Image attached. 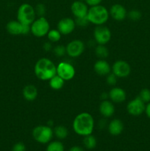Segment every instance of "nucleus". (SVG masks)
<instances>
[{
    "mask_svg": "<svg viewBox=\"0 0 150 151\" xmlns=\"http://www.w3.org/2000/svg\"><path fill=\"white\" fill-rule=\"evenodd\" d=\"M94 71L96 73L100 76H105L111 72V67L108 62L106 61L104 59H99L95 63L94 66Z\"/></svg>",
    "mask_w": 150,
    "mask_h": 151,
    "instance_id": "dca6fc26",
    "label": "nucleus"
},
{
    "mask_svg": "<svg viewBox=\"0 0 150 151\" xmlns=\"http://www.w3.org/2000/svg\"><path fill=\"white\" fill-rule=\"evenodd\" d=\"M53 135V130L49 125H38L32 131V137L34 139L41 144H46L50 142Z\"/></svg>",
    "mask_w": 150,
    "mask_h": 151,
    "instance_id": "39448f33",
    "label": "nucleus"
},
{
    "mask_svg": "<svg viewBox=\"0 0 150 151\" xmlns=\"http://www.w3.org/2000/svg\"><path fill=\"white\" fill-rule=\"evenodd\" d=\"M49 86L54 90H60L63 87L65 84V81L59 75H54L53 78L49 81Z\"/></svg>",
    "mask_w": 150,
    "mask_h": 151,
    "instance_id": "412c9836",
    "label": "nucleus"
},
{
    "mask_svg": "<svg viewBox=\"0 0 150 151\" xmlns=\"http://www.w3.org/2000/svg\"><path fill=\"white\" fill-rule=\"evenodd\" d=\"M111 31L104 25H99L94 31V40L98 44L105 45L111 39Z\"/></svg>",
    "mask_w": 150,
    "mask_h": 151,
    "instance_id": "0eeeda50",
    "label": "nucleus"
},
{
    "mask_svg": "<svg viewBox=\"0 0 150 151\" xmlns=\"http://www.w3.org/2000/svg\"><path fill=\"white\" fill-rule=\"evenodd\" d=\"M141 100L144 103H149L150 102V90L148 88H144L140 92L139 96Z\"/></svg>",
    "mask_w": 150,
    "mask_h": 151,
    "instance_id": "bb28decb",
    "label": "nucleus"
},
{
    "mask_svg": "<svg viewBox=\"0 0 150 151\" xmlns=\"http://www.w3.org/2000/svg\"><path fill=\"white\" fill-rule=\"evenodd\" d=\"M54 134L56 136V137L59 139H64L69 135V131L68 129L63 125H58L54 128Z\"/></svg>",
    "mask_w": 150,
    "mask_h": 151,
    "instance_id": "5701e85b",
    "label": "nucleus"
},
{
    "mask_svg": "<svg viewBox=\"0 0 150 151\" xmlns=\"http://www.w3.org/2000/svg\"><path fill=\"white\" fill-rule=\"evenodd\" d=\"M95 54L99 59H105L109 55V50L103 44H98L95 49Z\"/></svg>",
    "mask_w": 150,
    "mask_h": 151,
    "instance_id": "b1692460",
    "label": "nucleus"
},
{
    "mask_svg": "<svg viewBox=\"0 0 150 151\" xmlns=\"http://www.w3.org/2000/svg\"><path fill=\"white\" fill-rule=\"evenodd\" d=\"M49 29V22L44 16L35 19L30 25V32L32 35L38 38L46 35Z\"/></svg>",
    "mask_w": 150,
    "mask_h": 151,
    "instance_id": "423d86ee",
    "label": "nucleus"
},
{
    "mask_svg": "<svg viewBox=\"0 0 150 151\" xmlns=\"http://www.w3.org/2000/svg\"><path fill=\"white\" fill-rule=\"evenodd\" d=\"M145 103L140 99L139 97L129 102L126 106L127 112L132 116H139L145 111Z\"/></svg>",
    "mask_w": 150,
    "mask_h": 151,
    "instance_id": "9b49d317",
    "label": "nucleus"
},
{
    "mask_svg": "<svg viewBox=\"0 0 150 151\" xmlns=\"http://www.w3.org/2000/svg\"><path fill=\"white\" fill-rule=\"evenodd\" d=\"M117 77L113 73L110 72L107 75V83L109 86H115L117 83Z\"/></svg>",
    "mask_w": 150,
    "mask_h": 151,
    "instance_id": "7c9ffc66",
    "label": "nucleus"
},
{
    "mask_svg": "<svg viewBox=\"0 0 150 151\" xmlns=\"http://www.w3.org/2000/svg\"><path fill=\"white\" fill-rule=\"evenodd\" d=\"M53 52L57 57H62L66 53V49L63 45H57L53 49Z\"/></svg>",
    "mask_w": 150,
    "mask_h": 151,
    "instance_id": "c85d7f7f",
    "label": "nucleus"
},
{
    "mask_svg": "<svg viewBox=\"0 0 150 151\" xmlns=\"http://www.w3.org/2000/svg\"><path fill=\"white\" fill-rule=\"evenodd\" d=\"M73 130L76 134L82 137L92 134L94 128V119L92 115L82 112L75 116L72 124Z\"/></svg>",
    "mask_w": 150,
    "mask_h": 151,
    "instance_id": "f257e3e1",
    "label": "nucleus"
},
{
    "mask_svg": "<svg viewBox=\"0 0 150 151\" xmlns=\"http://www.w3.org/2000/svg\"><path fill=\"white\" fill-rule=\"evenodd\" d=\"M46 151H64V146L60 141L51 142L47 146Z\"/></svg>",
    "mask_w": 150,
    "mask_h": 151,
    "instance_id": "a878e982",
    "label": "nucleus"
},
{
    "mask_svg": "<svg viewBox=\"0 0 150 151\" xmlns=\"http://www.w3.org/2000/svg\"><path fill=\"white\" fill-rule=\"evenodd\" d=\"M71 10L76 19L87 17L88 12V4L85 1H75L71 4Z\"/></svg>",
    "mask_w": 150,
    "mask_h": 151,
    "instance_id": "ddd939ff",
    "label": "nucleus"
},
{
    "mask_svg": "<svg viewBox=\"0 0 150 151\" xmlns=\"http://www.w3.org/2000/svg\"><path fill=\"white\" fill-rule=\"evenodd\" d=\"M51 42H46L44 43V46H43V47H44V50H45V51L46 52H49L51 51V50H52V46H51Z\"/></svg>",
    "mask_w": 150,
    "mask_h": 151,
    "instance_id": "f704fd0d",
    "label": "nucleus"
},
{
    "mask_svg": "<svg viewBox=\"0 0 150 151\" xmlns=\"http://www.w3.org/2000/svg\"><path fill=\"white\" fill-rule=\"evenodd\" d=\"M75 22H76V24L79 25V26H81V27H85L86 26V25H88V23H90V22H88L87 17L81 18V19H76Z\"/></svg>",
    "mask_w": 150,
    "mask_h": 151,
    "instance_id": "473e14b6",
    "label": "nucleus"
},
{
    "mask_svg": "<svg viewBox=\"0 0 150 151\" xmlns=\"http://www.w3.org/2000/svg\"><path fill=\"white\" fill-rule=\"evenodd\" d=\"M66 54L71 58H77L83 53L85 50V44L82 41L75 39L70 41L66 45Z\"/></svg>",
    "mask_w": 150,
    "mask_h": 151,
    "instance_id": "1a4fd4ad",
    "label": "nucleus"
},
{
    "mask_svg": "<svg viewBox=\"0 0 150 151\" xmlns=\"http://www.w3.org/2000/svg\"><path fill=\"white\" fill-rule=\"evenodd\" d=\"M35 10L37 16H38L39 17H43V16H44V15L46 14V6L44 5V4L39 3V4H38L35 6Z\"/></svg>",
    "mask_w": 150,
    "mask_h": 151,
    "instance_id": "cd10ccee",
    "label": "nucleus"
},
{
    "mask_svg": "<svg viewBox=\"0 0 150 151\" xmlns=\"http://www.w3.org/2000/svg\"><path fill=\"white\" fill-rule=\"evenodd\" d=\"M127 16L132 21H138L141 18V13L138 10H131L127 13Z\"/></svg>",
    "mask_w": 150,
    "mask_h": 151,
    "instance_id": "c756f323",
    "label": "nucleus"
},
{
    "mask_svg": "<svg viewBox=\"0 0 150 151\" xmlns=\"http://www.w3.org/2000/svg\"><path fill=\"white\" fill-rule=\"evenodd\" d=\"M109 16V10L104 6L99 4L91 7L88 9L87 19L90 23L99 26L104 25L108 20Z\"/></svg>",
    "mask_w": 150,
    "mask_h": 151,
    "instance_id": "7ed1b4c3",
    "label": "nucleus"
},
{
    "mask_svg": "<svg viewBox=\"0 0 150 151\" xmlns=\"http://www.w3.org/2000/svg\"><path fill=\"white\" fill-rule=\"evenodd\" d=\"M103 0H85V2L88 4V6L93 7V6H96L99 4H101V1Z\"/></svg>",
    "mask_w": 150,
    "mask_h": 151,
    "instance_id": "72a5a7b5",
    "label": "nucleus"
},
{
    "mask_svg": "<svg viewBox=\"0 0 150 151\" xmlns=\"http://www.w3.org/2000/svg\"><path fill=\"white\" fill-rule=\"evenodd\" d=\"M35 7L28 3H23L17 10V20L23 24L31 25L35 20Z\"/></svg>",
    "mask_w": 150,
    "mask_h": 151,
    "instance_id": "20e7f679",
    "label": "nucleus"
},
{
    "mask_svg": "<svg viewBox=\"0 0 150 151\" xmlns=\"http://www.w3.org/2000/svg\"><path fill=\"white\" fill-rule=\"evenodd\" d=\"M47 38H48L49 41L51 43H56L59 41L61 38L62 34L59 32L58 29H49V32L47 33Z\"/></svg>",
    "mask_w": 150,
    "mask_h": 151,
    "instance_id": "393cba45",
    "label": "nucleus"
},
{
    "mask_svg": "<svg viewBox=\"0 0 150 151\" xmlns=\"http://www.w3.org/2000/svg\"><path fill=\"white\" fill-rule=\"evenodd\" d=\"M145 112L147 116L150 119V102L148 103V104L146 106V109H145Z\"/></svg>",
    "mask_w": 150,
    "mask_h": 151,
    "instance_id": "c9c22d12",
    "label": "nucleus"
},
{
    "mask_svg": "<svg viewBox=\"0 0 150 151\" xmlns=\"http://www.w3.org/2000/svg\"><path fill=\"white\" fill-rule=\"evenodd\" d=\"M12 151H26V147L22 142H17L13 145Z\"/></svg>",
    "mask_w": 150,
    "mask_h": 151,
    "instance_id": "2f4dec72",
    "label": "nucleus"
},
{
    "mask_svg": "<svg viewBox=\"0 0 150 151\" xmlns=\"http://www.w3.org/2000/svg\"><path fill=\"white\" fill-rule=\"evenodd\" d=\"M75 74V68L68 62H60L57 66V75L63 78L65 81L73 79Z\"/></svg>",
    "mask_w": 150,
    "mask_h": 151,
    "instance_id": "6e6552de",
    "label": "nucleus"
},
{
    "mask_svg": "<svg viewBox=\"0 0 150 151\" xmlns=\"http://www.w3.org/2000/svg\"><path fill=\"white\" fill-rule=\"evenodd\" d=\"M24 24L18 20L10 21L6 25V29L8 33L12 35H23Z\"/></svg>",
    "mask_w": 150,
    "mask_h": 151,
    "instance_id": "f3484780",
    "label": "nucleus"
},
{
    "mask_svg": "<svg viewBox=\"0 0 150 151\" xmlns=\"http://www.w3.org/2000/svg\"><path fill=\"white\" fill-rule=\"evenodd\" d=\"M69 151H84L83 148L79 146H73L72 147H71V149Z\"/></svg>",
    "mask_w": 150,
    "mask_h": 151,
    "instance_id": "e433bc0d",
    "label": "nucleus"
},
{
    "mask_svg": "<svg viewBox=\"0 0 150 151\" xmlns=\"http://www.w3.org/2000/svg\"><path fill=\"white\" fill-rule=\"evenodd\" d=\"M96 139L95 138V137L91 135V134L84 137L83 145L85 147V148L88 149V150H92V149L96 147Z\"/></svg>",
    "mask_w": 150,
    "mask_h": 151,
    "instance_id": "4be33fe9",
    "label": "nucleus"
},
{
    "mask_svg": "<svg viewBox=\"0 0 150 151\" xmlns=\"http://www.w3.org/2000/svg\"><path fill=\"white\" fill-rule=\"evenodd\" d=\"M112 72L117 78H124L129 75L131 67L129 63L125 60H117L113 63L112 66Z\"/></svg>",
    "mask_w": 150,
    "mask_h": 151,
    "instance_id": "9d476101",
    "label": "nucleus"
},
{
    "mask_svg": "<svg viewBox=\"0 0 150 151\" xmlns=\"http://www.w3.org/2000/svg\"><path fill=\"white\" fill-rule=\"evenodd\" d=\"M124 130V123L121 119H114L108 125V131L111 135L119 136Z\"/></svg>",
    "mask_w": 150,
    "mask_h": 151,
    "instance_id": "6ab92c4d",
    "label": "nucleus"
},
{
    "mask_svg": "<svg viewBox=\"0 0 150 151\" xmlns=\"http://www.w3.org/2000/svg\"><path fill=\"white\" fill-rule=\"evenodd\" d=\"M76 27V22L71 18H63L57 24V29L62 35L71 34Z\"/></svg>",
    "mask_w": 150,
    "mask_h": 151,
    "instance_id": "f8f14e48",
    "label": "nucleus"
},
{
    "mask_svg": "<svg viewBox=\"0 0 150 151\" xmlns=\"http://www.w3.org/2000/svg\"><path fill=\"white\" fill-rule=\"evenodd\" d=\"M110 16L116 21H122L127 16V11L124 6L121 4H114L109 10Z\"/></svg>",
    "mask_w": 150,
    "mask_h": 151,
    "instance_id": "4468645a",
    "label": "nucleus"
},
{
    "mask_svg": "<svg viewBox=\"0 0 150 151\" xmlns=\"http://www.w3.org/2000/svg\"><path fill=\"white\" fill-rule=\"evenodd\" d=\"M108 97L113 103H120L125 101L126 98V94L123 88H119V87H114L109 91Z\"/></svg>",
    "mask_w": 150,
    "mask_h": 151,
    "instance_id": "2eb2a0df",
    "label": "nucleus"
},
{
    "mask_svg": "<svg viewBox=\"0 0 150 151\" xmlns=\"http://www.w3.org/2000/svg\"><path fill=\"white\" fill-rule=\"evenodd\" d=\"M22 94L27 101H34L38 97V89L34 85H26L23 88Z\"/></svg>",
    "mask_w": 150,
    "mask_h": 151,
    "instance_id": "aec40b11",
    "label": "nucleus"
},
{
    "mask_svg": "<svg viewBox=\"0 0 150 151\" xmlns=\"http://www.w3.org/2000/svg\"><path fill=\"white\" fill-rule=\"evenodd\" d=\"M34 72L37 78L41 81H49L57 75V66L50 59L42 58L35 63Z\"/></svg>",
    "mask_w": 150,
    "mask_h": 151,
    "instance_id": "f03ea898",
    "label": "nucleus"
},
{
    "mask_svg": "<svg viewBox=\"0 0 150 151\" xmlns=\"http://www.w3.org/2000/svg\"><path fill=\"white\" fill-rule=\"evenodd\" d=\"M99 112L104 117H110L115 113V106L107 100H102L99 105Z\"/></svg>",
    "mask_w": 150,
    "mask_h": 151,
    "instance_id": "a211bd4d",
    "label": "nucleus"
}]
</instances>
